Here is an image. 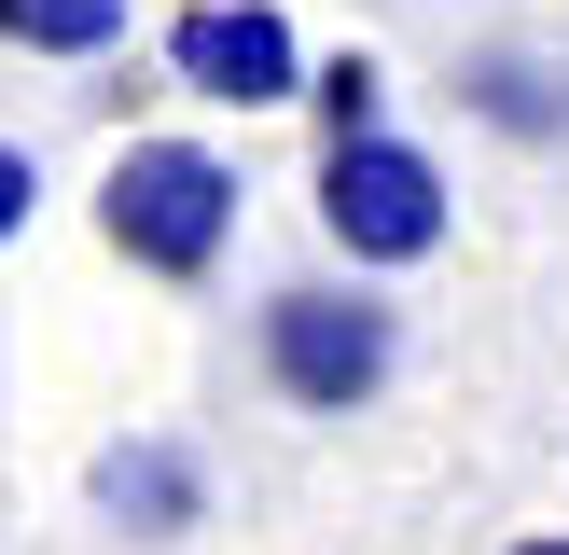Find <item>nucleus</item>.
<instances>
[{
  "label": "nucleus",
  "instance_id": "1",
  "mask_svg": "<svg viewBox=\"0 0 569 555\" xmlns=\"http://www.w3.org/2000/svg\"><path fill=\"white\" fill-rule=\"evenodd\" d=\"M237 167L209 153V139H126V153L98 167V236L126 250L139 278H209L222 250H237Z\"/></svg>",
  "mask_w": 569,
  "mask_h": 555
},
{
  "label": "nucleus",
  "instance_id": "2",
  "mask_svg": "<svg viewBox=\"0 0 569 555\" xmlns=\"http://www.w3.org/2000/svg\"><path fill=\"white\" fill-rule=\"evenodd\" d=\"M264 389L292 416H361L389 389V361H403V320H389L361 278H292V292H264Z\"/></svg>",
  "mask_w": 569,
  "mask_h": 555
},
{
  "label": "nucleus",
  "instance_id": "3",
  "mask_svg": "<svg viewBox=\"0 0 569 555\" xmlns=\"http://www.w3.org/2000/svg\"><path fill=\"white\" fill-rule=\"evenodd\" d=\"M445 222H459V194H445V167L417 139H389V125L320 139V236L348 264H431Z\"/></svg>",
  "mask_w": 569,
  "mask_h": 555
},
{
  "label": "nucleus",
  "instance_id": "4",
  "mask_svg": "<svg viewBox=\"0 0 569 555\" xmlns=\"http://www.w3.org/2000/svg\"><path fill=\"white\" fill-rule=\"evenodd\" d=\"M167 70H181L194 98H222V111H278V98H306V83H320L278 0H181Z\"/></svg>",
  "mask_w": 569,
  "mask_h": 555
},
{
  "label": "nucleus",
  "instance_id": "5",
  "mask_svg": "<svg viewBox=\"0 0 569 555\" xmlns=\"http://www.w3.org/2000/svg\"><path fill=\"white\" fill-rule=\"evenodd\" d=\"M98 514L111 527H139V542H181V527H209V472H194V444H167V431H126V444H98Z\"/></svg>",
  "mask_w": 569,
  "mask_h": 555
},
{
  "label": "nucleus",
  "instance_id": "6",
  "mask_svg": "<svg viewBox=\"0 0 569 555\" xmlns=\"http://www.w3.org/2000/svg\"><path fill=\"white\" fill-rule=\"evenodd\" d=\"M459 111L542 153V139H569V70H556V56H528V42H487V56H459Z\"/></svg>",
  "mask_w": 569,
  "mask_h": 555
},
{
  "label": "nucleus",
  "instance_id": "7",
  "mask_svg": "<svg viewBox=\"0 0 569 555\" xmlns=\"http://www.w3.org/2000/svg\"><path fill=\"white\" fill-rule=\"evenodd\" d=\"M0 42L14 56H111L126 42V0H0Z\"/></svg>",
  "mask_w": 569,
  "mask_h": 555
},
{
  "label": "nucleus",
  "instance_id": "8",
  "mask_svg": "<svg viewBox=\"0 0 569 555\" xmlns=\"http://www.w3.org/2000/svg\"><path fill=\"white\" fill-rule=\"evenodd\" d=\"M306 111H320V139H361V125H389V70H376V56H320Z\"/></svg>",
  "mask_w": 569,
  "mask_h": 555
},
{
  "label": "nucleus",
  "instance_id": "9",
  "mask_svg": "<svg viewBox=\"0 0 569 555\" xmlns=\"http://www.w3.org/2000/svg\"><path fill=\"white\" fill-rule=\"evenodd\" d=\"M28 209H42V167H28V153H14V139H0V250H14V236H28Z\"/></svg>",
  "mask_w": 569,
  "mask_h": 555
},
{
  "label": "nucleus",
  "instance_id": "10",
  "mask_svg": "<svg viewBox=\"0 0 569 555\" xmlns=\"http://www.w3.org/2000/svg\"><path fill=\"white\" fill-rule=\"evenodd\" d=\"M515 555H569V527H542V542H515Z\"/></svg>",
  "mask_w": 569,
  "mask_h": 555
}]
</instances>
